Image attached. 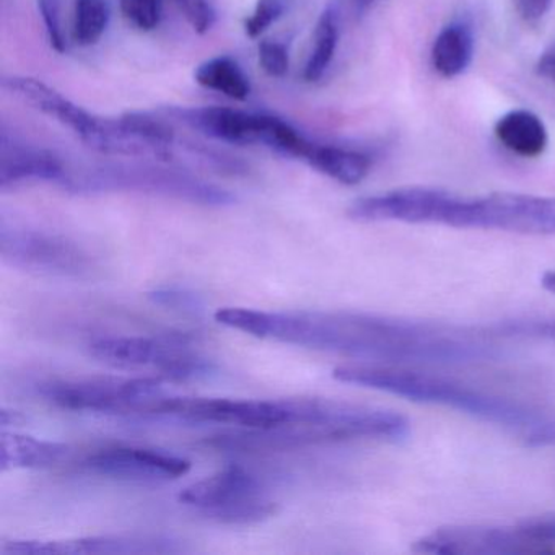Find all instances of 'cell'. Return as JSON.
Segmentation results:
<instances>
[{"label":"cell","instance_id":"obj_24","mask_svg":"<svg viewBox=\"0 0 555 555\" xmlns=\"http://www.w3.org/2000/svg\"><path fill=\"white\" fill-rule=\"evenodd\" d=\"M126 21L141 31H152L160 25L164 0H121Z\"/></svg>","mask_w":555,"mask_h":555},{"label":"cell","instance_id":"obj_29","mask_svg":"<svg viewBox=\"0 0 555 555\" xmlns=\"http://www.w3.org/2000/svg\"><path fill=\"white\" fill-rule=\"evenodd\" d=\"M152 300L162 307L171 308V310L186 311V313H196L201 310V300L196 295L178 288H160L152 292Z\"/></svg>","mask_w":555,"mask_h":555},{"label":"cell","instance_id":"obj_32","mask_svg":"<svg viewBox=\"0 0 555 555\" xmlns=\"http://www.w3.org/2000/svg\"><path fill=\"white\" fill-rule=\"evenodd\" d=\"M535 73L542 79L555 83V43H552L539 57L535 64Z\"/></svg>","mask_w":555,"mask_h":555},{"label":"cell","instance_id":"obj_26","mask_svg":"<svg viewBox=\"0 0 555 555\" xmlns=\"http://www.w3.org/2000/svg\"><path fill=\"white\" fill-rule=\"evenodd\" d=\"M285 11V0H259L251 17L246 21L245 30L249 38H258L279 21Z\"/></svg>","mask_w":555,"mask_h":555},{"label":"cell","instance_id":"obj_4","mask_svg":"<svg viewBox=\"0 0 555 555\" xmlns=\"http://www.w3.org/2000/svg\"><path fill=\"white\" fill-rule=\"evenodd\" d=\"M418 217L421 223L453 229L555 235V197L513 193L464 197L425 188Z\"/></svg>","mask_w":555,"mask_h":555},{"label":"cell","instance_id":"obj_3","mask_svg":"<svg viewBox=\"0 0 555 555\" xmlns=\"http://www.w3.org/2000/svg\"><path fill=\"white\" fill-rule=\"evenodd\" d=\"M333 376L337 382L389 392L409 401L443 405L493 424L528 427L538 422L534 411L521 402L430 373L395 365H343L334 369Z\"/></svg>","mask_w":555,"mask_h":555},{"label":"cell","instance_id":"obj_10","mask_svg":"<svg viewBox=\"0 0 555 555\" xmlns=\"http://www.w3.org/2000/svg\"><path fill=\"white\" fill-rule=\"evenodd\" d=\"M0 256L8 264L51 278H87L95 268L86 248L56 233L2 223Z\"/></svg>","mask_w":555,"mask_h":555},{"label":"cell","instance_id":"obj_13","mask_svg":"<svg viewBox=\"0 0 555 555\" xmlns=\"http://www.w3.org/2000/svg\"><path fill=\"white\" fill-rule=\"evenodd\" d=\"M80 469L122 482L162 483L190 473L191 461L149 448H103L83 456Z\"/></svg>","mask_w":555,"mask_h":555},{"label":"cell","instance_id":"obj_23","mask_svg":"<svg viewBox=\"0 0 555 555\" xmlns=\"http://www.w3.org/2000/svg\"><path fill=\"white\" fill-rule=\"evenodd\" d=\"M109 24L108 0H76L74 35L83 47L95 44Z\"/></svg>","mask_w":555,"mask_h":555},{"label":"cell","instance_id":"obj_7","mask_svg":"<svg viewBox=\"0 0 555 555\" xmlns=\"http://www.w3.org/2000/svg\"><path fill=\"white\" fill-rule=\"evenodd\" d=\"M90 353L100 362L116 369L151 370L160 378H206L214 365L193 349V340L184 334L168 336H109L90 344Z\"/></svg>","mask_w":555,"mask_h":555},{"label":"cell","instance_id":"obj_21","mask_svg":"<svg viewBox=\"0 0 555 555\" xmlns=\"http://www.w3.org/2000/svg\"><path fill=\"white\" fill-rule=\"evenodd\" d=\"M194 79L199 86L216 90L238 102L248 99L251 92L248 77L232 57L220 56L206 61L197 67Z\"/></svg>","mask_w":555,"mask_h":555},{"label":"cell","instance_id":"obj_9","mask_svg":"<svg viewBox=\"0 0 555 555\" xmlns=\"http://www.w3.org/2000/svg\"><path fill=\"white\" fill-rule=\"evenodd\" d=\"M38 395L66 411L151 415L152 405L164 392L157 378L102 376L43 383Z\"/></svg>","mask_w":555,"mask_h":555},{"label":"cell","instance_id":"obj_22","mask_svg":"<svg viewBox=\"0 0 555 555\" xmlns=\"http://www.w3.org/2000/svg\"><path fill=\"white\" fill-rule=\"evenodd\" d=\"M339 43V17L334 8H327L321 14L314 30V48L305 66L304 77L307 82H318L331 66Z\"/></svg>","mask_w":555,"mask_h":555},{"label":"cell","instance_id":"obj_25","mask_svg":"<svg viewBox=\"0 0 555 555\" xmlns=\"http://www.w3.org/2000/svg\"><path fill=\"white\" fill-rule=\"evenodd\" d=\"M181 14L190 22L196 34L206 35L217 22V11L212 0H173Z\"/></svg>","mask_w":555,"mask_h":555},{"label":"cell","instance_id":"obj_8","mask_svg":"<svg viewBox=\"0 0 555 555\" xmlns=\"http://www.w3.org/2000/svg\"><path fill=\"white\" fill-rule=\"evenodd\" d=\"M180 502L220 525H256L278 512L264 482L235 464L186 487Z\"/></svg>","mask_w":555,"mask_h":555},{"label":"cell","instance_id":"obj_27","mask_svg":"<svg viewBox=\"0 0 555 555\" xmlns=\"http://www.w3.org/2000/svg\"><path fill=\"white\" fill-rule=\"evenodd\" d=\"M259 63L268 76L281 77L287 76L288 73V51L285 44L279 41H262L259 44Z\"/></svg>","mask_w":555,"mask_h":555},{"label":"cell","instance_id":"obj_11","mask_svg":"<svg viewBox=\"0 0 555 555\" xmlns=\"http://www.w3.org/2000/svg\"><path fill=\"white\" fill-rule=\"evenodd\" d=\"M151 415L181 418L188 422L230 424L253 430L284 427L297 415V399H225V398H167L162 395Z\"/></svg>","mask_w":555,"mask_h":555},{"label":"cell","instance_id":"obj_20","mask_svg":"<svg viewBox=\"0 0 555 555\" xmlns=\"http://www.w3.org/2000/svg\"><path fill=\"white\" fill-rule=\"evenodd\" d=\"M474 54L473 31L467 25L451 24L435 38L431 64L444 79L461 76L469 67Z\"/></svg>","mask_w":555,"mask_h":555},{"label":"cell","instance_id":"obj_6","mask_svg":"<svg viewBox=\"0 0 555 555\" xmlns=\"http://www.w3.org/2000/svg\"><path fill=\"white\" fill-rule=\"evenodd\" d=\"M412 551L434 555L555 554V518L512 526H448L415 541Z\"/></svg>","mask_w":555,"mask_h":555},{"label":"cell","instance_id":"obj_28","mask_svg":"<svg viewBox=\"0 0 555 555\" xmlns=\"http://www.w3.org/2000/svg\"><path fill=\"white\" fill-rule=\"evenodd\" d=\"M38 5H40L41 17H43L51 47L57 53H64L67 50V44L63 24H61L60 0H38Z\"/></svg>","mask_w":555,"mask_h":555},{"label":"cell","instance_id":"obj_16","mask_svg":"<svg viewBox=\"0 0 555 555\" xmlns=\"http://www.w3.org/2000/svg\"><path fill=\"white\" fill-rule=\"evenodd\" d=\"M69 168L54 152L27 145L2 132L0 139V188L18 186L31 181L66 184Z\"/></svg>","mask_w":555,"mask_h":555},{"label":"cell","instance_id":"obj_2","mask_svg":"<svg viewBox=\"0 0 555 555\" xmlns=\"http://www.w3.org/2000/svg\"><path fill=\"white\" fill-rule=\"evenodd\" d=\"M409 431L408 418L386 409L331 399L300 398V412L294 424L219 435L207 440V444L217 450L261 453L343 441H401L409 437Z\"/></svg>","mask_w":555,"mask_h":555},{"label":"cell","instance_id":"obj_18","mask_svg":"<svg viewBox=\"0 0 555 555\" xmlns=\"http://www.w3.org/2000/svg\"><path fill=\"white\" fill-rule=\"evenodd\" d=\"M495 138L500 144L522 158H535L547 147V129L544 122L528 109L506 113L496 121Z\"/></svg>","mask_w":555,"mask_h":555},{"label":"cell","instance_id":"obj_17","mask_svg":"<svg viewBox=\"0 0 555 555\" xmlns=\"http://www.w3.org/2000/svg\"><path fill=\"white\" fill-rule=\"evenodd\" d=\"M70 448L57 441L40 440L30 435L2 431L0 466L9 469H48L69 457Z\"/></svg>","mask_w":555,"mask_h":555},{"label":"cell","instance_id":"obj_15","mask_svg":"<svg viewBox=\"0 0 555 555\" xmlns=\"http://www.w3.org/2000/svg\"><path fill=\"white\" fill-rule=\"evenodd\" d=\"M183 548L162 535H92L63 541H9L0 552L17 555L175 554Z\"/></svg>","mask_w":555,"mask_h":555},{"label":"cell","instance_id":"obj_30","mask_svg":"<svg viewBox=\"0 0 555 555\" xmlns=\"http://www.w3.org/2000/svg\"><path fill=\"white\" fill-rule=\"evenodd\" d=\"M526 443L535 448L555 447V417L535 422L526 435Z\"/></svg>","mask_w":555,"mask_h":555},{"label":"cell","instance_id":"obj_1","mask_svg":"<svg viewBox=\"0 0 555 555\" xmlns=\"http://www.w3.org/2000/svg\"><path fill=\"white\" fill-rule=\"evenodd\" d=\"M217 323L259 339L385 365H470L499 359L479 326L428 323L350 311H259L220 308Z\"/></svg>","mask_w":555,"mask_h":555},{"label":"cell","instance_id":"obj_12","mask_svg":"<svg viewBox=\"0 0 555 555\" xmlns=\"http://www.w3.org/2000/svg\"><path fill=\"white\" fill-rule=\"evenodd\" d=\"M2 87L5 92L24 100L38 112L66 126L87 147L100 154L109 155L112 151L109 119L96 118L41 80L12 76L2 80Z\"/></svg>","mask_w":555,"mask_h":555},{"label":"cell","instance_id":"obj_5","mask_svg":"<svg viewBox=\"0 0 555 555\" xmlns=\"http://www.w3.org/2000/svg\"><path fill=\"white\" fill-rule=\"evenodd\" d=\"M63 188L77 194H151L209 207H225L235 203L233 194L222 188L184 171L154 165L108 164L87 170H70Z\"/></svg>","mask_w":555,"mask_h":555},{"label":"cell","instance_id":"obj_33","mask_svg":"<svg viewBox=\"0 0 555 555\" xmlns=\"http://www.w3.org/2000/svg\"><path fill=\"white\" fill-rule=\"evenodd\" d=\"M363 5H370L373 4V2H378V0H360Z\"/></svg>","mask_w":555,"mask_h":555},{"label":"cell","instance_id":"obj_14","mask_svg":"<svg viewBox=\"0 0 555 555\" xmlns=\"http://www.w3.org/2000/svg\"><path fill=\"white\" fill-rule=\"evenodd\" d=\"M168 116L188 128L233 145H264L271 149L281 118L246 113L242 109L206 106V108H167Z\"/></svg>","mask_w":555,"mask_h":555},{"label":"cell","instance_id":"obj_19","mask_svg":"<svg viewBox=\"0 0 555 555\" xmlns=\"http://www.w3.org/2000/svg\"><path fill=\"white\" fill-rule=\"evenodd\" d=\"M305 162L331 180L347 186L359 184L372 170V158L369 155L334 145L313 144Z\"/></svg>","mask_w":555,"mask_h":555},{"label":"cell","instance_id":"obj_31","mask_svg":"<svg viewBox=\"0 0 555 555\" xmlns=\"http://www.w3.org/2000/svg\"><path fill=\"white\" fill-rule=\"evenodd\" d=\"M552 0H518V12L526 24H538L551 11Z\"/></svg>","mask_w":555,"mask_h":555}]
</instances>
